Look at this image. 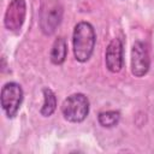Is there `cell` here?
<instances>
[{
	"instance_id": "5b68a950",
	"label": "cell",
	"mask_w": 154,
	"mask_h": 154,
	"mask_svg": "<svg viewBox=\"0 0 154 154\" xmlns=\"http://www.w3.org/2000/svg\"><path fill=\"white\" fill-rule=\"evenodd\" d=\"M25 16H26L25 0H11L4 16L5 28L8 31L18 32L24 24Z\"/></svg>"
},
{
	"instance_id": "52a82bcc",
	"label": "cell",
	"mask_w": 154,
	"mask_h": 154,
	"mask_svg": "<svg viewBox=\"0 0 154 154\" xmlns=\"http://www.w3.org/2000/svg\"><path fill=\"white\" fill-rule=\"evenodd\" d=\"M105 64L109 72L118 73L124 67V45L118 37L113 38L105 52Z\"/></svg>"
},
{
	"instance_id": "ba28073f",
	"label": "cell",
	"mask_w": 154,
	"mask_h": 154,
	"mask_svg": "<svg viewBox=\"0 0 154 154\" xmlns=\"http://www.w3.org/2000/svg\"><path fill=\"white\" fill-rule=\"evenodd\" d=\"M66 57H67V43H66V40L60 36L55 38L52 46L49 59L54 65H61L64 64Z\"/></svg>"
},
{
	"instance_id": "7a4b0ae2",
	"label": "cell",
	"mask_w": 154,
	"mask_h": 154,
	"mask_svg": "<svg viewBox=\"0 0 154 154\" xmlns=\"http://www.w3.org/2000/svg\"><path fill=\"white\" fill-rule=\"evenodd\" d=\"M64 8L59 0H43L38 11L40 29L45 35H52L63 20Z\"/></svg>"
},
{
	"instance_id": "3957f363",
	"label": "cell",
	"mask_w": 154,
	"mask_h": 154,
	"mask_svg": "<svg viewBox=\"0 0 154 154\" xmlns=\"http://www.w3.org/2000/svg\"><path fill=\"white\" fill-rule=\"evenodd\" d=\"M89 99L82 93H75L67 96L61 105V113L70 123H82L89 114Z\"/></svg>"
},
{
	"instance_id": "6da1fadb",
	"label": "cell",
	"mask_w": 154,
	"mask_h": 154,
	"mask_svg": "<svg viewBox=\"0 0 154 154\" xmlns=\"http://www.w3.org/2000/svg\"><path fill=\"white\" fill-rule=\"evenodd\" d=\"M96 34L94 26L89 22H79L76 24L72 34V46L75 59L79 63L88 61L95 48Z\"/></svg>"
},
{
	"instance_id": "8992f818",
	"label": "cell",
	"mask_w": 154,
	"mask_h": 154,
	"mask_svg": "<svg viewBox=\"0 0 154 154\" xmlns=\"http://www.w3.org/2000/svg\"><path fill=\"white\" fill-rule=\"evenodd\" d=\"M150 67V58L147 45L142 41H136L131 48V73L135 77H143Z\"/></svg>"
},
{
	"instance_id": "30bf717a",
	"label": "cell",
	"mask_w": 154,
	"mask_h": 154,
	"mask_svg": "<svg viewBox=\"0 0 154 154\" xmlns=\"http://www.w3.org/2000/svg\"><path fill=\"white\" fill-rule=\"evenodd\" d=\"M97 122L102 128H114L120 122L119 111H103L97 114Z\"/></svg>"
},
{
	"instance_id": "277c9868",
	"label": "cell",
	"mask_w": 154,
	"mask_h": 154,
	"mask_svg": "<svg viewBox=\"0 0 154 154\" xmlns=\"http://www.w3.org/2000/svg\"><path fill=\"white\" fill-rule=\"evenodd\" d=\"M24 99L22 85L17 82H7L1 88L0 103L7 118L12 119L17 116Z\"/></svg>"
},
{
	"instance_id": "9c48e42d",
	"label": "cell",
	"mask_w": 154,
	"mask_h": 154,
	"mask_svg": "<svg viewBox=\"0 0 154 154\" xmlns=\"http://www.w3.org/2000/svg\"><path fill=\"white\" fill-rule=\"evenodd\" d=\"M42 95H43V105L40 109V113L42 117H51L57 109V96L54 91L47 87L42 89Z\"/></svg>"
}]
</instances>
